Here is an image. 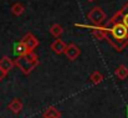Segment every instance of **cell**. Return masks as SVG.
Returning <instances> with one entry per match:
<instances>
[{
	"label": "cell",
	"instance_id": "6da1fadb",
	"mask_svg": "<svg viewBox=\"0 0 128 118\" xmlns=\"http://www.w3.org/2000/svg\"><path fill=\"white\" fill-rule=\"evenodd\" d=\"M107 42L118 52L123 51L128 46V29L123 22L116 24L108 28L107 31Z\"/></svg>",
	"mask_w": 128,
	"mask_h": 118
},
{
	"label": "cell",
	"instance_id": "7a4b0ae2",
	"mask_svg": "<svg viewBox=\"0 0 128 118\" xmlns=\"http://www.w3.org/2000/svg\"><path fill=\"white\" fill-rule=\"evenodd\" d=\"M14 62H15V66H18L24 75H29L39 65V58H38V55L34 54V51H32V52L26 54L25 56L18 57Z\"/></svg>",
	"mask_w": 128,
	"mask_h": 118
},
{
	"label": "cell",
	"instance_id": "3957f363",
	"mask_svg": "<svg viewBox=\"0 0 128 118\" xmlns=\"http://www.w3.org/2000/svg\"><path fill=\"white\" fill-rule=\"evenodd\" d=\"M87 19L94 25V26H101L104 20H106V12L100 8V6H94L90 10V12L87 14Z\"/></svg>",
	"mask_w": 128,
	"mask_h": 118
},
{
	"label": "cell",
	"instance_id": "277c9868",
	"mask_svg": "<svg viewBox=\"0 0 128 118\" xmlns=\"http://www.w3.org/2000/svg\"><path fill=\"white\" fill-rule=\"evenodd\" d=\"M22 44L26 46V48L30 51V52H32L38 46H39V40H38V38L35 36V35H32L31 32H28L24 38H22Z\"/></svg>",
	"mask_w": 128,
	"mask_h": 118
},
{
	"label": "cell",
	"instance_id": "5b68a950",
	"mask_svg": "<svg viewBox=\"0 0 128 118\" xmlns=\"http://www.w3.org/2000/svg\"><path fill=\"white\" fill-rule=\"evenodd\" d=\"M80 54H81V51L76 44H68L66 50H65V55L70 61H75L80 56Z\"/></svg>",
	"mask_w": 128,
	"mask_h": 118
},
{
	"label": "cell",
	"instance_id": "8992f818",
	"mask_svg": "<svg viewBox=\"0 0 128 118\" xmlns=\"http://www.w3.org/2000/svg\"><path fill=\"white\" fill-rule=\"evenodd\" d=\"M14 66H15V62H14L9 56H2V57L0 58V68L4 71L5 75H6L8 72H10Z\"/></svg>",
	"mask_w": 128,
	"mask_h": 118
},
{
	"label": "cell",
	"instance_id": "52a82bcc",
	"mask_svg": "<svg viewBox=\"0 0 128 118\" xmlns=\"http://www.w3.org/2000/svg\"><path fill=\"white\" fill-rule=\"evenodd\" d=\"M66 47H67V45L62 41V40L60 39H56L52 44H51V50L55 52V54H57V55H61V54H65V50H66Z\"/></svg>",
	"mask_w": 128,
	"mask_h": 118
},
{
	"label": "cell",
	"instance_id": "ba28073f",
	"mask_svg": "<svg viewBox=\"0 0 128 118\" xmlns=\"http://www.w3.org/2000/svg\"><path fill=\"white\" fill-rule=\"evenodd\" d=\"M22 107H24V104H22V102L19 100V98H14L9 104H8V110H10L12 113H20L21 112V110H22Z\"/></svg>",
	"mask_w": 128,
	"mask_h": 118
},
{
	"label": "cell",
	"instance_id": "9c48e42d",
	"mask_svg": "<svg viewBox=\"0 0 128 118\" xmlns=\"http://www.w3.org/2000/svg\"><path fill=\"white\" fill-rule=\"evenodd\" d=\"M122 19H123V14H122V10H118L108 21H107V24H106V26L107 28H111V26H113V25H116V24H120V22H122Z\"/></svg>",
	"mask_w": 128,
	"mask_h": 118
},
{
	"label": "cell",
	"instance_id": "30bf717a",
	"mask_svg": "<svg viewBox=\"0 0 128 118\" xmlns=\"http://www.w3.org/2000/svg\"><path fill=\"white\" fill-rule=\"evenodd\" d=\"M60 117H61L60 111H58L56 107H54V106L48 107V108L44 112V118H60Z\"/></svg>",
	"mask_w": 128,
	"mask_h": 118
},
{
	"label": "cell",
	"instance_id": "8fae6325",
	"mask_svg": "<svg viewBox=\"0 0 128 118\" xmlns=\"http://www.w3.org/2000/svg\"><path fill=\"white\" fill-rule=\"evenodd\" d=\"M114 75L118 80H126L128 77V67H126L124 65H120L116 71H114Z\"/></svg>",
	"mask_w": 128,
	"mask_h": 118
},
{
	"label": "cell",
	"instance_id": "7c38bea8",
	"mask_svg": "<svg viewBox=\"0 0 128 118\" xmlns=\"http://www.w3.org/2000/svg\"><path fill=\"white\" fill-rule=\"evenodd\" d=\"M30 51L26 48V46L22 44V41L21 42H18L16 45H15V54L18 55V57H20V56H25L26 54H29Z\"/></svg>",
	"mask_w": 128,
	"mask_h": 118
},
{
	"label": "cell",
	"instance_id": "4fadbf2b",
	"mask_svg": "<svg viewBox=\"0 0 128 118\" xmlns=\"http://www.w3.org/2000/svg\"><path fill=\"white\" fill-rule=\"evenodd\" d=\"M24 11H25V8H24L22 4H20V2H15V4H12V6H11V12H12L15 16H20V15H22Z\"/></svg>",
	"mask_w": 128,
	"mask_h": 118
},
{
	"label": "cell",
	"instance_id": "5bb4252c",
	"mask_svg": "<svg viewBox=\"0 0 128 118\" xmlns=\"http://www.w3.org/2000/svg\"><path fill=\"white\" fill-rule=\"evenodd\" d=\"M62 32H64V29H62L61 25H58V24H54V25H51V28H50V34H51L52 36H55V38H60V36L62 35Z\"/></svg>",
	"mask_w": 128,
	"mask_h": 118
},
{
	"label": "cell",
	"instance_id": "9a60e30c",
	"mask_svg": "<svg viewBox=\"0 0 128 118\" xmlns=\"http://www.w3.org/2000/svg\"><path fill=\"white\" fill-rule=\"evenodd\" d=\"M103 75L101 74V72H98V71H93L91 75H90V81L93 83V84H98V83H101L102 81H103Z\"/></svg>",
	"mask_w": 128,
	"mask_h": 118
},
{
	"label": "cell",
	"instance_id": "2e32d148",
	"mask_svg": "<svg viewBox=\"0 0 128 118\" xmlns=\"http://www.w3.org/2000/svg\"><path fill=\"white\" fill-rule=\"evenodd\" d=\"M122 14H123V19H122V22L127 26V29H128V1L122 6Z\"/></svg>",
	"mask_w": 128,
	"mask_h": 118
},
{
	"label": "cell",
	"instance_id": "e0dca14e",
	"mask_svg": "<svg viewBox=\"0 0 128 118\" xmlns=\"http://www.w3.org/2000/svg\"><path fill=\"white\" fill-rule=\"evenodd\" d=\"M4 77H5V74H4V71H2V70L0 68V82H1V81L4 80Z\"/></svg>",
	"mask_w": 128,
	"mask_h": 118
},
{
	"label": "cell",
	"instance_id": "ac0fdd59",
	"mask_svg": "<svg viewBox=\"0 0 128 118\" xmlns=\"http://www.w3.org/2000/svg\"><path fill=\"white\" fill-rule=\"evenodd\" d=\"M87 1H94V0H87Z\"/></svg>",
	"mask_w": 128,
	"mask_h": 118
}]
</instances>
